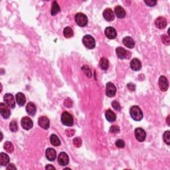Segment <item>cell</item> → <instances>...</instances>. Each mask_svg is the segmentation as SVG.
Masks as SVG:
<instances>
[{
  "label": "cell",
  "instance_id": "cell-1",
  "mask_svg": "<svg viewBox=\"0 0 170 170\" xmlns=\"http://www.w3.org/2000/svg\"><path fill=\"white\" fill-rule=\"evenodd\" d=\"M130 113L134 120L140 121L143 118V112L138 106H133L130 109Z\"/></svg>",
  "mask_w": 170,
  "mask_h": 170
},
{
  "label": "cell",
  "instance_id": "cell-2",
  "mask_svg": "<svg viewBox=\"0 0 170 170\" xmlns=\"http://www.w3.org/2000/svg\"><path fill=\"white\" fill-rule=\"evenodd\" d=\"M82 43L86 47L87 49H92L96 46V42L94 37L90 35H86L82 38Z\"/></svg>",
  "mask_w": 170,
  "mask_h": 170
},
{
  "label": "cell",
  "instance_id": "cell-3",
  "mask_svg": "<svg viewBox=\"0 0 170 170\" xmlns=\"http://www.w3.org/2000/svg\"><path fill=\"white\" fill-rule=\"evenodd\" d=\"M61 122L64 126H72L73 125V117L68 112H64L61 115Z\"/></svg>",
  "mask_w": 170,
  "mask_h": 170
},
{
  "label": "cell",
  "instance_id": "cell-4",
  "mask_svg": "<svg viewBox=\"0 0 170 170\" xmlns=\"http://www.w3.org/2000/svg\"><path fill=\"white\" fill-rule=\"evenodd\" d=\"M116 52L117 56L120 59H129L131 57V52L127 51L121 47H117L116 49Z\"/></svg>",
  "mask_w": 170,
  "mask_h": 170
},
{
  "label": "cell",
  "instance_id": "cell-5",
  "mask_svg": "<svg viewBox=\"0 0 170 170\" xmlns=\"http://www.w3.org/2000/svg\"><path fill=\"white\" fill-rule=\"evenodd\" d=\"M75 21L80 27H85L88 23L87 17L82 13H78L75 16Z\"/></svg>",
  "mask_w": 170,
  "mask_h": 170
},
{
  "label": "cell",
  "instance_id": "cell-6",
  "mask_svg": "<svg viewBox=\"0 0 170 170\" xmlns=\"http://www.w3.org/2000/svg\"><path fill=\"white\" fill-rule=\"evenodd\" d=\"M0 114L5 119L9 118L10 115H11L9 107L6 104H4L3 102L0 103Z\"/></svg>",
  "mask_w": 170,
  "mask_h": 170
},
{
  "label": "cell",
  "instance_id": "cell-7",
  "mask_svg": "<svg viewBox=\"0 0 170 170\" xmlns=\"http://www.w3.org/2000/svg\"><path fill=\"white\" fill-rule=\"evenodd\" d=\"M134 134L137 140L140 142H144L146 137V132L141 127H137V128H136L134 131Z\"/></svg>",
  "mask_w": 170,
  "mask_h": 170
},
{
  "label": "cell",
  "instance_id": "cell-8",
  "mask_svg": "<svg viewBox=\"0 0 170 170\" xmlns=\"http://www.w3.org/2000/svg\"><path fill=\"white\" fill-rule=\"evenodd\" d=\"M21 124L22 127L24 130H29L31 129L33 126V123L32 120L27 116H25L21 119Z\"/></svg>",
  "mask_w": 170,
  "mask_h": 170
},
{
  "label": "cell",
  "instance_id": "cell-9",
  "mask_svg": "<svg viewBox=\"0 0 170 170\" xmlns=\"http://www.w3.org/2000/svg\"><path fill=\"white\" fill-rule=\"evenodd\" d=\"M4 100L6 104L10 108H14L16 106V101H15L14 96L10 93H7L4 95Z\"/></svg>",
  "mask_w": 170,
  "mask_h": 170
},
{
  "label": "cell",
  "instance_id": "cell-10",
  "mask_svg": "<svg viewBox=\"0 0 170 170\" xmlns=\"http://www.w3.org/2000/svg\"><path fill=\"white\" fill-rule=\"evenodd\" d=\"M116 93V88L112 82H108L106 86V94L110 98L114 97Z\"/></svg>",
  "mask_w": 170,
  "mask_h": 170
},
{
  "label": "cell",
  "instance_id": "cell-11",
  "mask_svg": "<svg viewBox=\"0 0 170 170\" xmlns=\"http://www.w3.org/2000/svg\"><path fill=\"white\" fill-rule=\"evenodd\" d=\"M159 87L161 91L166 92L167 91L169 87V82L166 76H161L159 79Z\"/></svg>",
  "mask_w": 170,
  "mask_h": 170
},
{
  "label": "cell",
  "instance_id": "cell-12",
  "mask_svg": "<svg viewBox=\"0 0 170 170\" xmlns=\"http://www.w3.org/2000/svg\"><path fill=\"white\" fill-rule=\"evenodd\" d=\"M58 162L61 166H64L69 163V157L65 152H61L58 156Z\"/></svg>",
  "mask_w": 170,
  "mask_h": 170
},
{
  "label": "cell",
  "instance_id": "cell-13",
  "mask_svg": "<svg viewBox=\"0 0 170 170\" xmlns=\"http://www.w3.org/2000/svg\"><path fill=\"white\" fill-rule=\"evenodd\" d=\"M105 35L109 39H114L117 36V32L116 29L112 27H108L105 29Z\"/></svg>",
  "mask_w": 170,
  "mask_h": 170
},
{
  "label": "cell",
  "instance_id": "cell-14",
  "mask_svg": "<svg viewBox=\"0 0 170 170\" xmlns=\"http://www.w3.org/2000/svg\"><path fill=\"white\" fill-rule=\"evenodd\" d=\"M38 124L40 127H41L42 128L45 130H48L50 126V122L48 118H47L46 116H41L39 117L38 120Z\"/></svg>",
  "mask_w": 170,
  "mask_h": 170
},
{
  "label": "cell",
  "instance_id": "cell-15",
  "mask_svg": "<svg viewBox=\"0 0 170 170\" xmlns=\"http://www.w3.org/2000/svg\"><path fill=\"white\" fill-rule=\"evenodd\" d=\"M103 17L107 21H112L114 19L115 15L110 8H106L103 12Z\"/></svg>",
  "mask_w": 170,
  "mask_h": 170
},
{
  "label": "cell",
  "instance_id": "cell-16",
  "mask_svg": "<svg viewBox=\"0 0 170 170\" xmlns=\"http://www.w3.org/2000/svg\"><path fill=\"white\" fill-rule=\"evenodd\" d=\"M155 25H156L157 28H158L159 29H164L166 28L167 26V21L164 17H159L156 19Z\"/></svg>",
  "mask_w": 170,
  "mask_h": 170
},
{
  "label": "cell",
  "instance_id": "cell-17",
  "mask_svg": "<svg viewBox=\"0 0 170 170\" xmlns=\"http://www.w3.org/2000/svg\"><path fill=\"white\" fill-rule=\"evenodd\" d=\"M45 156H46L47 159H48V160L51 162H53L55 159H56V157H57L56 151L54 149L51 148V147L47 148L45 152Z\"/></svg>",
  "mask_w": 170,
  "mask_h": 170
},
{
  "label": "cell",
  "instance_id": "cell-18",
  "mask_svg": "<svg viewBox=\"0 0 170 170\" xmlns=\"http://www.w3.org/2000/svg\"><path fill=\"white\" fill-rule=\"evenodd\" d=\"M131 69L134 71H138L142 68V62L138 59L134 58L130 62Z\"/></svg>",
  "mask_w": 170,
  "mask_h": 170
},
{
  "label": "cell",
  "instance_id": "cell-19",
  "mask_svg": "<svg viewBox=\"0 0 170 170\" xmlns=\"http://www.w3.org/2000/svg\"><path fill=\"white\" fill-rule=\"evenodd\" d=\"M114 13L119 19H122L126 16V11L124 9L120 6L115 7Z\"/></svg>",
  "mask_w": 170,
  "mask_h": 170
},
{
  "label": "cell",
  "instance_id": "cell-20",
  "mask_svg": "<svg viewBox=\"0 0 170 170\" xmlns=\"http://www.w3.org/2000/svg\"><path fill=\"white\" fill-rule=\"evenodd\" d=\"M16 98L17 103L19 106H22L25 104L26 102L25 96V94L23 93H22V92H18V93L16 94Z\"/></svg>",
  "mask_w": 170,
  "mask_h": 170
},
{
  "label": "cell",
  "instance_id": "cell-21",
  "mask_svg": "<svg viewBox=\"0 0 170 170\" xmlns=\"http://www.w3.org/2000/svg\"><path fill=\"white\" fill-rule=\"evenodd\" d=\"M26 111L27 112V114L30 115V116H35V114H36V111H37L35 105L33 103H32V102H29V103L27 104Z\"/></svg>",
  "mask_w": 170,
  "mask_h": 170
},
{
  "label": "cell",
  "instance_id": "cell-22",
  "mask_svg": "<svg viewBox=\"0 0 170 170\" xmlns=\"http://www.w3.org/2000/svg\"><path fill=\"white\" fill-rule=\"evenodd\" d=\"M123 43L125 46L129 49H133L135 46L134 39L130 37H126L123 39Z\"/></svg>",
  "mask_w": 170,
  "mask_h": 170
},
{
  "label": "cell",
  "instance_id": "cell-23",
  "mask_svg": "<svg viewBox=\"0 0 170 170\" xmlns=\"http://www.w3.org/2000/svg\"><path fill=\"white\" fill-rule=\"evenodd\" d=\"M9 163V157L7 154L5 153H1L0 154V164L2 166H5L8 165Z\"/></svg>",
  "mask_w": 170,
  "mask_h": 170
},
{
  "label": "cell",
  "instance_id": "cell-24",
  "mask_svg": "<svg viewBox=\"0 0 170 170\" xmlns=\"http://www.w3.org/2000/svg\"><path fill=\"white\" fill-rule=\"evenodd\" d=\"M105 117H106L107 120L110 122H113L116 120V114H115L111 110H106V113H105Z\"/></svg>",
  "mask_w": 170,
  "mask_h": 170
},
{
  "label": "cell",
  "instance_id": "cell-25",
  "mask_svg": "<svg viewBox=\"0 0 170 170\" xmlns=\"http://www.w3.org/2000/svg\"><path fill=\"white\" fill-rule=\"evenodd\" d=\"M100 67L101 68L104 70V71H106L107 69H108L109 67V61L106 58H104V57H102L100 60Z\"/></svg>",
  "mask_w": 170,
  "mask_h": 170
},
{
  "label": "cell",
  "instance_id": "cell-26",
  "mask_svg": "<svg viewBox=\"0 0 170 170\" xmlns=\"http://www.w3.org/2000/svg\"><path fill=\"white\" fill-rule=\"evenodd\" d=\"M50 142H51V144L54 146H59L61 145V141L59 139L58 136L55 134H52L51 137H50Z\"/></svg>",
  "mask_w": 170,
  "mask_h": 170
},
{
  "label": "cell",
  "instance_id": "cell-27",
  "mask_svg": "<svg viewBox=\"0 0 170 170\" xmlns=\"http://www.w3.org/2000/svg\"><path fill=\"white\" fill-rule=\"evenodd\" d=\"M4 148L5 150H6L7 152H8V153L9 154L13 153V152L14 150L13 145L12 144L11 142H9V141H7L5 142L4 145Z\"/></svg>",
  "mask_w": 170,
  "mask_h": 170
},
{
  "label": "cell",
  "instance_id": "cell-28",
  "mask_svg": "<svg viewBox=\"0 0 170 170\" xmlns=\"http://www.w3.org/2000/svg\"><path fill=\"white\" fill-rule=\"evenodd\" d=\"M60 11V7L59 6V4H57V1H53L52 4V7H51V15L52 16H55L56 14H57Z\"/></svg>",
  "mask_w": 170,
  "mask_h": 170
},
{
  "label": "cell",
  "instance_id": "cell-29",
  "mask_svg": "<svg viewBox=\"0 0 170 170\" xmlns=\"http://www.w3.org/2000/svg\"><path fill=\"white\" fill-rule=\"evenodd\" d=\"M63 35L66 38H71L74 35L73 30L70 27H66L63 30Z\"/></svg>",
  "mask_w": 170,
  "mask_h": 170
},
{
  "label": "cell",
  "instance_id": "cell-30",
  "mask_svg": "<svg viewBox=\"0 0 170 170\" xmlns=\"http://www.w3.org/2000/svg\"><path fill=\"white\" fill-rule=\"evenodd\" d=\"M9 129L10 130L13 132H16L17 130H18V126H17V122L13 120L10 122L9 124Z\"/></svg>",
  "mask_w": 170,
  "mask_h": 170
},
{
  "label": "cell",
  "instance_id": "cell-31",
  "mask_svg": "<svg viewBox=\"0 0 170 170\" xmlns=\"http://www.w3.org/2000/svg\"><path fill=\"white\" fill-rule=\"evenodd\" d=\"M164 141L165 142L167 145L170 144V132L169 131H166L164 132Z\"/></svg>",
  "mask_w": 170,
  "mask_h": 170
},
{
  "label": "cell",
  "instance_id": "cell-32",
  "mask_svg": "<svg viewBox=\"0 0 170 170\" xmlns=\"http://www.w3.org/2000/svg\"><path fill=\"white\" fill-rule=\"evenodd\" d=\"M82 71L84 72V73L86 74V75L88 77H91L92 76V73L89 67L87 65H84L82 67Z\"/></svg>",
  "mask_w": 170,
  "mask_h": 170
},
{
  "label": "cell",
  "instance_id": "cell-33",
  "mask_svg": "<svg viewBox=\"0 0 170 170\" xmlns=\"http://www.w3.org/2000/svg\"><path fill=\"white\" fill-rule=\"evenodd\" d=\"M73 144L74 146L76 147H80L82 145V140L81 137H76L73 140Z\"/></svg>",
  "mask_w": 170,
  "mask_h": 170
},
{
  "label": "cell",
  "instance_id": "cell-34",
  "mask_svg": "<svg viewBox=\"0 0 170 170\" xmlns=\"http://www.w3.org/2000/svg\"><path fill=\"white\" fill-rule=\"evenodd\" d=\"M162 41L163 42V43L166 45H169L170 44V39L169 37L166 35H162Z\"/></svg>",
  "mask_w": 170,
  "mask_h": 170
},
{
  "label": "cell",
  "instance_id": "cell-35",
  "mask_svg": "<svg viewBox=\"0 0 170 170\" xmlns=\"http://www.w3.org/2000/svg\"><path fill=\"white\" fill-rule=\"evenodd\" d=\"M109 131L110 133L118 134L120 132V127L118 126H116V125H113V126H112L110 127Z\"/></svg>",
  "mask_w": 170,
  "mask_h": 170
},
{
  "label": "cell",
  "instance_id": "cell-36",
  "mask_svg": "<svg viewBox=\"0 0 170 170\" xmlns=\"http://www.w3.org/2000/svg\"><path fill=\"white\" fill-rule=\"evenodd\" d=\"M112 107H113V108L115 110L120 111L121 110L120 104L119 102H117L116 101H112Z\"/></svg>",
  "mask_w": 170,
  "mask_h": 170
},
{
  "label": "cell",
  "instance_id": "cell-37",
  "mask_svg": "<svg viewBox=\"0 0 170 170\" xmlns=\"http://www.w3.org/2000/svg\"><path fill=\"white\" fill-rule=\"evenodd\" d=\"M115 144H116V146L119 147V148H122V147L125 146V142L122 140H118Z\"/></svg>",
  "mask_w": 170,
  "mask_h": 170
},
{
  "label": "cell",
  "instance_id": "cell-38",
  "mask_svg": "<svg viewBox=\"0 0 170 170\" xmlns=\"http://www.w3.org/2000/svg\"><path fill=\"white\" fill-rule=\"evenodd\" d=\"M64 105L67 108H71L72 106V101L71 98H67L64 102Z\"/></svg>",
  "mask_w": 170,
  "mask_h": 170
},
{
  "label": "cell",
  "instance_id": "cell-39",
  "mask_svg": "<svg viewBox=\"0 0 170 170\" xmlns=\"http://www.w3.org/2000/svg\"><path fill=\"white\" fill-rule=\"evenodd\" d=\"M145 4H146L147 6H148L149 7H153L154 6H156L157 4V1H154V0H149V1H145Z\"/></svg>",
  "mask_w": 170,
  "mask_h": 170
},
{
  "label": "cell",
  "instance_id": "cell-40",
  "mask_svg": "<svg viewBox=\"0 0 170 170\" xmlns=\"http://www.w3.org/2000/svg\"><path fill=\"white\" fill-rule=\"evenodd\" d=\"M65 133L67 134V136L68 137H71L74 134V130L72 129H67L66 130Z\"/></svg>",
  "mask_w": 170,
  "mask_h": 170
},
{
  "label": "cell",
  "instance_id": "cell-41",
  "mask_svg": "<svg viewBox=\"0 0 170 170\" xmlns=\"http://www.w3.org/2000/svg\"><path fill=\"white\" fill-rule=\"evenodd\" d=\"M127 87L130 91H134L136 89V85L132 83H129L127 84Z\"/></svg>",
  "mask_w": 170,
  "mask_h": 170
},
{
  "label": "cell",
  "instance_id": "cell-42",
  "mask_svg": "<svg viewBox=\"0 0 170 170\" xmlns=\"http://www.w3.org/2000/svg\"><path fill=\"white\" fill-rule=\"evenodd\" d=\"M7 169L9 170V169H13V170H16L17 167L15 166V165L13 164H10L8 165V166L7 167Z\"/></svg>",
  "mask_w": 170,
  "mask_h": 170
},
{
  "label": "cell",
  "instance_id": "cell-43",
  "mask_svg": "<svg viewBox=\"0 0 170 170\" xmlns=\"http://www.w3.org/2000/svg\"><path fill=\"white\" fill-rule=\"evenodd\" d=\"M45 169H55V167L54 166H52V165L49 164V165H47V166H46Z\"/></svg>",
  "mask_w": 170,
  "mask_h": 170
},
{
  "label": "cell",
  "instance_id": "cell-44",
  "mask_svg": "<svg viewBox=\"0 0 170 170\" xmlns=\"http://www.w3.org/2000/svg\"><path fill=\"white\" fill-rule=\"evenodd\" d=\"M169 116H167V125L168 126H169Z\"/></svg>",
  "mask_w": 170,
  "mask_h": 170
}]
</instances>
